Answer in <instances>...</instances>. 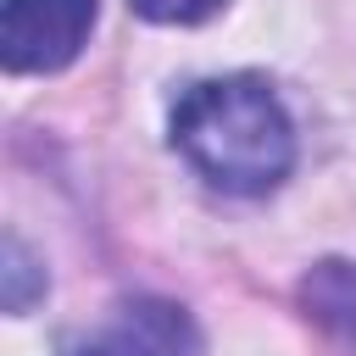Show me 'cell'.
<instances>
[{"mask_svg":"<svg viewBox=\"0 0 356 356\" xmlns=\"http://www.w3.org/2000/svg\"><path fill=\"white\" fill-rule=\"evenodd\" d=\"M172 145L206 184L228 195H267L295 167L289 111L250 72L195 83L172 111Z\"/></svg>","mask_w":356,"mask_h":356,"instance_id":"6da1fadb","label":"cell"},{"mask_svg":"<svg viewBox=\"0 0 356 356\" xmlns=\"http://www.w3.org/2000/svg\"><path fill=\"white\" fill-rule=\"evenodd\" d=\"M145 22H172V28H189V22H206L217 17L228 0H128Z\"/></svg>","mask_w":356,"mask_h":356,"instance_id":"8992f818","label":"cell"},{"mask_svg":"<svg viewBox=\"0 0 356 356\" xmlns=\"http://www.w3.org/2000/svg\"><path fill=\"white\" fill-rule=\"evenodd\" d=\"M95 0H6L0 61L6 72H61L95 28Z\"/></svg>","mask_w":356,"mask_h":356,"instance_id":"7a4b0ae2","label":"cell"},{"mask_svg":"<svg viewBox=\"0 0 356 356\" xmlns=\"http://www.w3.org/2000/svg\"><path fill=\"white\" fill-rule=\"evenodd\" d=\"M61 356H200V328L184 306L134 295L111 306V317L61 345Z\"/></svg>","mask_w":356,"mask_h":356,"instance_id":"3957f363","label":"cell"},{"mask_svg":"<svg viewBox=\"0 0 356 356\" xmlns=\"http://www.w3.org/2000/svg\"><path fill=\"white\" fill-rule=\"evenodd\" d=\"M300 312L312 328H323V339L339 350V356H356V261L345 256H328L317 261L300 289H295Z\"/></svg>","mask_w":356,"mask_h":356,"instance_id":"277c9868","label":"cell"},{"mask_svg":"<svg viewBox=\"0 0 356 356\" xmlns=\"http://www.w3.org/2000/svg\"><path fill=\"white\" fill-rule=\"evenodd\" d=\"M0 278H6L0 300H6V312H11V317H17V312H28V306L44 295V267L28 256V245H22L17 234H6V267H0Z\"/></svg>","mask_w":356,"mask_h":356,"instance_id":"5b68a950","label":"cell"}]
</instances>
